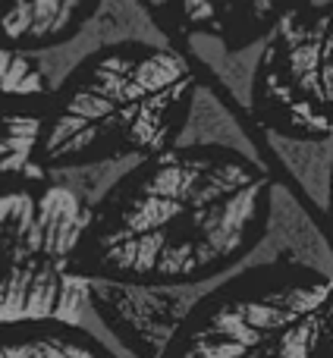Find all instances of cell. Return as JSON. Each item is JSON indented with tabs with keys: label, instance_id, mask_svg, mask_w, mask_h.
<instances>
[{
	"label": "cell",
	"instance_id": "obj_1",
	"mask_svg": "<svg viewBox=\"0 0 333 358\" xmlns=\"http://www.w3.org/2000/svg\"><path fill=\"white\" fill-rule=\"evenodd\" d=\"M277 176L239 145L195 138L123 164L94 195L69 273L126 289H198L271 236Z\"/></svg>",
	"mask_w": 333,
	"mask_h": 358
},
{
	"label": "cell",
	"instance_id": "obj_2",
	"mask_svg": "<svg viewBox=\"0 0 333 358\" xmlns=\"http://www.w3.org/2000/svg\"><path fill=\"white\" fill-rule=\"evenodd\" d=\"M195 88L179 50L136 38L101 44L50 85L31 155L48 173L155 155L183 142Z\"/></svg>",
	"mask_w": 333,
	"mask_h": 358
},
{
	"label": "cell",
	"instance_id": "obj_3",
	"mask_svg": "<svg viewBox=\"0 0 333 358\" xmlns=\"http://www.w3.org/2000/svg\"><path fill=\"white\" fill-rule=\"evenodd\" d=\"M198 292L155 358H330V271L239 264Z\"/></svg>",
	"mask_w": 333,
	"mask_h": 358
},
{
	"label": "cell",
	"instance_id": "obj_4",
	"mask_svg": "<svg viewBox=\"0 0 333 358\" xmlns=\"http://www.w3.org/2000/svg\"><path fill=\"white\" fill-rule=\"evenodd\" d=\"M88 208L79 185L48 170L0 192V321L60 317L101 336L92 283L69 273Z\"/></svg>",
	"mask_w": 333,
	"mask_h": 358
},
{
	"label": "cell",
	"instance_id": "obj_5",
	"mask_svg": "<svg viewBox=\"0 0 333 358\" xmlns=\"http://www.w3.org/2000/svg\"><path fill=\"white\" fill-rule=\"evenodd\" d=\"M283 10L261 38L246 88L252 129L277 142H330L333 35L330 13Z\"/></svg>",
	"mask_w": 333,
	"mask_h": 358
},
{
	"label": "cell",
	"instance_id": "obj_6",
	"mask_svg": "<svg viewBox=\"0 0 333 358\" xmlns=\"http://www.w3.org/2000/svg\"><path fill=\"white\" fill-rule=\"evenodd\" d=\"M0 358H120L104 336L60 317L0 321Z\"/></svg>",
	"mask_w": 333,
	"mask_h": 358
},
{
	"label": "cell",
	"instance_id": "obj_7",
	"mask_svg": "<svg viewBox=\"0 0 333 358\" xmlns=\"http://www.w3.org/2000/svg\"><path fill=\"white\" fill-rule=\"evenodd\" d=\"M179 13H183V22L189 25V31H211V25H214L211 0H179Z\"/></svg>",
	"mask_w": 333,
	"mask_h": 358
},
{
	"label": "cell",
	"instance_id": "obj_8",
	"mask_svg": "<svg viewBox=\"0 0 333 358\" xmlns=\"http://www.w3.org/2000/svg\"><path fill=\"white\" fill-rule=\"evenodd\" d=\"M31 173H44V167L41 164H29V167H3V164H0V192H3L6 185H13L16 179L31 176Z\"/></svg>",
	"mask_w": 333,
	"mask_h": 358
},
{
	"label": "cell",
	"instance_id": "obj_9",
	"mask_svg": "<svg viewBox=\"0 0 333 358\" xmlns=\"http://www.w3.org/2000/svg\"><path fill=\"white\" fill-rule=\"evenodd\" d=\"M309 6H315V10H330V0H309Z\"/></svg>",
	"mask_w": 333,
	"mask_h": 358
},
{
	"label": "cell",
	"instance_id": "obj_10",
	"mask_svg": "<svg viewBox=\"0 0 333 358\" xmlns=\"http://www.w3.org/2000/svg\"><path fill=\"white\" fill-rule=\"evenodd\" d=\"M66 3H69V6H76V10H79V13L85 10V0H66ZM85 16H92V13H85Z\"/></svg>",
	"mask_w": 333,
	"mask_h": 358
},
{
	"label": "cell",
	"instance_id": "obj_11",
	"mask_svg": "<svg viewBox=\"0 0 333 358\" xmlns=\"http://www.w3.org/2000/svg\"><path fill=\"white\" fill-rule=\"evenodd\" d=\"M148 3H155V6H164V3H166V0H148Z\"/></svg>",
	"mask_w": 333,
	"mask_h": 358
}]
</instances>
